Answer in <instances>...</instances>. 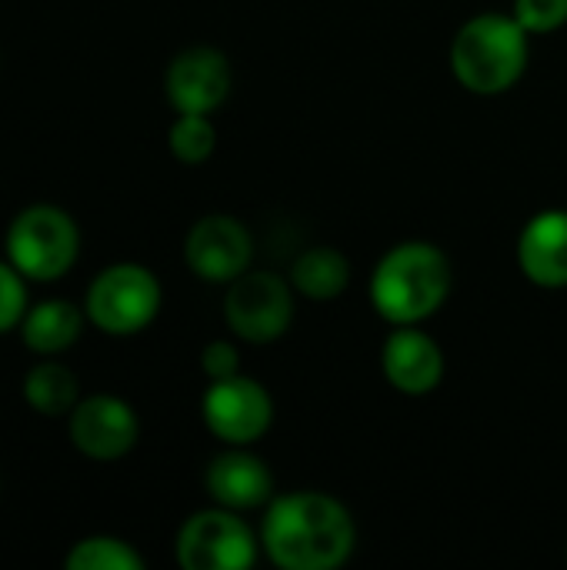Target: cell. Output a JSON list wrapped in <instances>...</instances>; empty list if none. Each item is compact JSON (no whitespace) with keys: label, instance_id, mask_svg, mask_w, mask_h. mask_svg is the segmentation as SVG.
Wrapping results in <instances>:
<instances>
[{"label":"cell","instance_id":"obj_19","mask_svg":"<svg viewBox=\"0 0 567 570\" xmlns=\"http://www.w3.org/2000/svg\"><path fill=\"white\" fill-rule=\"evenodd\" d=\"M170 154L184 164H201L217 147V130L207 114H180L170 127Z\"/></svg>","mask_w":567,"mask_h":570},{"label":"cell","instance_id":"obj_14","mask_svg":"<svg viewBox=\"0 0 567 570\" xmlns=\"http://www.w3.org/2000/svg\"><path fill=\"white\" fill-rule=\"evenodd\" d=\"M207 494L231 511H251L271 501L274 478L267 464L247 451H227L207 468Z\"/></svg>","mask_w":567,"mask_h":570},{"label":"cell","instance_id":"obj_17","mask_svg":"<svg viewBox=\"0 0 567 570\" xmlns=\"http://www.w3.org/2000/svg\"><path fill=\"white\" fill-rule=\"evenodd\" d=\"M23 397L47 417L70 414L77 407V377L60 364H37L23 381Z\"/></svg>","mask_w":567,"mask_h":570},{"label":"cell","instance_id":"obj_10","mask_svg":"<svg viewBox=\"0 0 567 570\" xmlns=\"http://www.w3.org/2000/svg\"><path fill=\"white\" fill-rule=\"evenodd\" d=\"M167 100L177 114H211L231 94L227 57L214 47H190L177 53L164 77Z\"/></svg>","mask_w":567,"mask_h":570},{"label":"cell","instance_id":"obj_21","mask_svg":"<svg viewBox=\"0 0 567 570\" xmlns=\"http://www.w3.org/2000/svg\"><path fill=\"white\" fill-rule=\"evenodd\" d=\"M23 274L13 264H0V334L10 331L27 307V291H23Z\"/></svg>","mask_w":567,"mask_h":570},{"label":"cell","instance_id":"obj_3","mask_svg":"<svg viewBox=\"0 0 567 570\" xmlns=\"http://www.w3.org/2000/svg\"><path fill=\"white\" fill-rule=\"evenodd\" d=\"M528 67V30L505 13L471 17L451 43V70L458 83L478 97L511 90Z\"/></svg>","mask_w":567,"mask_h":570},{"label":"cell","instance_id":"obj_13","mask_svg":"<svg viewBox=\"0 0 567 570\" xmlns=\"http://www.w3.org/2000/svg\"><path fill=\"white\" fill-rule=\"evenodd\" d=\"M518 264L538 287H567V210L535 214L518 237Z\"/></svg>","mask_w":567,"mask_h":570},{"label":"cell","instance_id":"obj_15","mask_svg":"<svg viewBox=\"0 0 567 570\" xmlns=\"http://www.w3.org/2000/svg\"><path fill=\"white\" fill-rule=\"evenodd\" d=\"M84 317L70 301H43L23 317V344L37 354H57L80 337Z\"/></svg>","mask_w":567,"mask_h":570},{"label":"cell","instance_id":"obj_7","mask_svg":"<svg viewBox=\"0 0 567 570\" xmlns=\"http://www.w3.org/2000/svg\"><path fill=\"white\" fill-rule=\"evenodd\" d=\"M224 317L231 331L251 344H271L284 337L294 321V297L291 287L277 274H241L231 281L224 297Z\"/></svg>","mask_w":567,"mask_h":570},{"label":"cell","instance_id":"obj_22","mask_svg":"<svg viewBox=\"0 0 567 570\" xmlns=\"http://www.w3.org/2000/svg\"><path fill=\"white\" fill-rule=\"evenodd\" d=\"M237 347L227 344V341H211L201 354V367L211 381H224V377H234L237 374Z\"/></svg>","mask_w":567,"mask_h":570},{"label":"cell","instance_id":"obj_1","mask_svg":"<svg viewBox=\"0 0 567 570\" xmlns=\"http://www.w3.org/2000/svg\"><path fill=\"white\" fill-rule=\"evenodd\" d=\"M354 518L321 491L274 498L261 528L267 558L284 570H334L354 551Z\"/></svg>","mask_w":567,"mask_h":570},{"label":"cell","instance_id":"obj_12","mask_svg":"<svg viewBox=\"0 0 567 570\" xmlns=\"http://www.w3.org/2000/svg\"><path fill=\"white\" fill-rule=\"evenodd\" d=\"M381 371L388 384L401 394L421 397L431 394L444 377V354L434 337L418 331L414 324L398 327L381 347Z\"/></svg>","mask_w":567,"mask_h":570},{"label":"cell","instance_id":"obj_18","mask_svg":"<svg viewBox=\"0 0 567 570\" xmlns=\"http://www.w3.org/2000/svg\"><path fill=\"white\" fill-rule=\"evenodd\" d=\"M67 570H140V554L117 538H87L67 554Z\"/></svg>","mask_w":567,"mask_h":570},{"label":"cell","instance_id":"obj_8","mask_svg":"<svg viewBox=\"0 0 567 570\" xmlns=\"http://www.w3.org/2000/svg\"><path fill=\"white\" fill-rule=\"evenodd\" d=\"M204 424L214 438L234 448H247L261 441L274 421V401L254 377H224L211 381L204 394Z\"/></svg>","mask_w":567,"mask_h":570},{"label":"cell","instance_id":"obj_4","mask_svg":"<svg viewBox=\"0 0 567 570\" xmlns=\"http://www.w3.org/2000/svg\"><path fill=\"white\" fill-rule=\"evenodd\" d=\"M77 224L57 207H27L7 230V257L30 281H57L77 261Z\"/></svg>","mask_w":567,"mask_h":570},{"label":"cell","instance_id":"obj_16","mask_svg":"<svg viewBox=\"0 0 567 570\" xmlns=\"http://www.w3.org/2000/svg\"><path fill=\"white\" fill-rule=\"evenodd\" d=\"M351 281V264L334 247H311L291 267V284L311 301H334Z\"/></svg>","mask_w":567,"mask_h":570},{"label":"cell","instance_id":"obj_11","mask_svg":"<svg viewBox=\"0 0 567 570\" xmlns=\"http://www.w3.org/2000/svg\"><path fill=\"white\" fill-rule=\"evenodd\" d=\"M137 417L130 404L110 394L80 401L70 411V441L80 454L94 461H117L137 444Z\"/></svg>","mask_w":567,"mask_h":570},{"label":"cell","instance_id":"obj_20","mask_svg":"<svg viewBox=\"0 0 567 570\" xmlns=\"http://www.w3.org/2000/svg\"><path fill=\"white\" fill-rule=\"evenodd\" d=\"M515 20L528 33H551L567 23V0H515Z\"/></svg>","mask_w":567,"mask_h":570},{"label":"cell","instance_id":"obj_5","mask_svg":"<svg viewBox=\"0 0 567 570\" xmlns=\"http://www.w3.org/2000/svg\"><path fill=\"white\" fill-rule=\"evenodd\" d=\"M160 311V284L140 264H114L87 287V317L114 337L144 331Z\"/></svg>","mask_w":567,"mask_h":570},{"label":"cell","instance_id":"obj_6","mask_svg":"<svg viewBox=\"0 0 567 570\" xmlns=\"http://www.w3.org/2000/svg\"><path fill=\"white\" fill-rule=\"evenodd\" d=\"M177 561L187 570H247L257 561V541L231 508H214L187 518L177 534Z\"/></svg>","mask_w":567,"mask_h":570},{"label":"cell","instance_id":"obj_2","mask_svg":"<svg viewBox=\"0 0 567 570\" xmlns=\"http://www.w3.org/2000/svg\"><path fill=\"white\" fill-rule=\"evenodd\" d=\"M451 294V264L448 257L424 240H408L391 247L371 274V304L394 324H421L438 314Z\"/></svg>","mask_w":567,"mask_h":570},{"label":"cell","instance_id":"obj_9","mask_svg":"<svg viewBox=\"0 0 567 570\" xmlns=\"http://www.w3.org/2000/svg\"><path fill=\"white\" fill-rule=\"evenodd\" d=\"M187 264L190 271L207 281V284H231L234 277H241L251 264L254 254V240L251 230L227 214H211L201 217L184 244Z\"/></svg>","mask_w":567,"mask_h":570}]
</instances>
